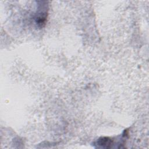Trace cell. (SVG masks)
<instances>
[{
	"label": "cell",
	"instance_id": "obj_1",
	"mask_svg": "<svg viewBox=\"0 0 149 149\" xmlns=\"http://www.w3.org/2000/svg\"><path fill=\"white\" fill-rule=\"evenodd\" d=\"M45 1H42V4L39 5V9L38 11L37 12L36 18L35 22L36 24L38 27L41 28L44 26L45 24V22L47 17V7L48 4L44 3Z\"/></svg>",
	"mask_w": 149,
	"mask_h": 149
},
{
	"label": "cell",
	"instance_id": "obj_2",
	"mask_svg": "<svg viewBox=\"0 0 149 149\" xmlns=\"http://www.w3.org/2000/svg\"><path fill=\"white\" fill-rule=\"evenodd\" d=\"M95 144L98 146V147L109 148L111 147V144H112V140L109 137H101L95 142Z\"/></svg>",
	"mask_w": 149,
	"mask_h": 149
}]
</instances>
